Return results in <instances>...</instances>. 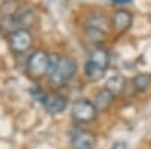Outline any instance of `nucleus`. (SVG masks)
<instances>
[{
	"mask_svg": "<svg viewBox=\"0 0 151 149\" xmlns=\"http://www.w3.org/2000/svg\"><path fill=\"white\" fill-rule=\"evenodd\" d=\"M113 96L115 95H112L106 88L95 93V98H94L92 103H94L95 108L98 110V113H103V111H107L110 108V106L113 103Z\"/></svg>",
	"mask_w": 151,
	"mask_h": 149,
	"instance_id": "obj_10",
	"label": "nucleus"
},
{
	"mask_svg": "<svg viewBox=\"0 0 151 149\" xmlns=\"http://www.w3.org/2000/svg\"><path fill=\"white\" fill-rule=\"evenodd\" d=\"M42 106L45 107V110L52 115H59L62 113L67 106H68V99L64 95H59V93H53V95H47Z\"/></svg>",
	"mask_w": 151,
	"mask_h": 149,
	"instance_id": "obj_8",
	"label": "nucleus"
},
{
	"mask_svg": "<svg viewBox=\"0 0 151 149\" xmlns=\"http://www.w3.org/2000/svg\"><path fill=\"white\" fill-rule=\"evenodd\" d=\"M14 21H15V26H20V29H26L27 30V27H30L32 24H35L36 17L33 14V11L23 9L21 12H18V14L14 17Z\"/></svg>",
	"mask_w": 151,
	"mask_h": 149,
	"instance_id": "obj_11",
	"label": "nucleus"
},
{
	"mask_svg": "<svg viewBox=\"0 0 151 149\" xmlns=\"http://www.w3.org/2000/svg\"><path fill=\"white\" fill-rule=\"evenodd\" d=\"M98 115V110L95 108L92 101L88 99H77L71 107V118L76 123H89Z\"/></svg>",
	"mask_w": 151,
	"mask_h": 149,
	"instance_id": "obj_4",
	"label": "nucleus"
},
{
	"mask_svg": "<svg viewBox=\"0 0 151 149\" xmlns=\"http://www.w3.org/2000/svg\"><path fill=\"white\" fill-rule=\"evenodd\" d=\"M125 88V78L119 74H115V76H112L107 78L106 81V89L112 93V95H119Z\"/></svg>",
	"mask_w": 151,
	"mask_h": 149,
	"instance_id": "obj_12",
	"label": "nucleus"
},
{
	"mask_svg": "<svg viewBox=\"0 0 151 149\" xmlns=\"http://www.w3.org/2000/svg\"><path fill=\"white\" fill-rule=\"evenodd\" d=\"M48 68H50V56L38 50V51L32 53L27 62V76L32 80H40L45 76H48Z\"/></svg>",
	"mask_w": 151,
	"mask_h": 149,
	"instance_id": "obj_2",
	"label": "nucleus"
},
{
	"mask_svg": "<svg viewBox=\"0 0 151 149\" xmlns=\"http://www.w3.org/2000/svg\"><path fill=\"white\" fill-rule=\"evenodd\" d=\"M110 149H127V145H125L124 142H116V143H113Z\"/></svg>",
	"mask_w": 151,
	"mask_h": 149,
	"instance_id": "obj_15",
	"label": "nucleus"
},
{
	"mask_svg": "<svg viewBox=\"0 0 151 149\" xmlns=\"http://www.w3.org/2000/svg\"><path fill=\"white\" fill-rule=\"evenodd\" d=\"M85 76H86L88 80H91V81H98L100 78H103L106 76V71L101 69V68H98L94 63H91L89 60H86V63H85Z\"/></svg>",
	"mask_w": 151,
	"mask_h": 149,
	"instance_id": "obj_13",
	"label": "nucleus"
},
{
	"mask_svg": "<svg viewBox=\"0 0 151 149\" xmlns=\"http://www.w3.org/2000/svg\"><path fill=\"white\" fill-rule=\"evenodd\" d=\"M151 86V76L150 74H137V76L133 77V88L136 92H145L150 89Z\"/></svg>",
	"mask_w": 151,
	"mask_h": 149,
	"instance_id": "obj_14",
	"label": "nucleus"
},
{
	"mask_svg": "<svg viewBox=\"0 0 151 149\" xmlns=\"http://www.w3.org/2000/svg\"><path fill=\"white\" fill-rule=\"evenodd\" d=\"M133 24V15L127 9H118L115 14L112 15V26L118 33L127 32Z\"/></svg>",
	"mask_w": 151,
	"mask_h": 149,
	"instance_id": "obj_7",
	"label": "nucleus"
},
{
	"mask_svg": "<svg viewBox=\"0 0 151 149\" xmlns=\"http://www.w3.org/2000/svg\"><path fill=\"white\" fill-rule=\"evenodd\" d=\"M97 139L94 133L88 130H77L71 135V146L73 149H94Z\"/></svg>",
	"mask_w": 151,
	"mask_h": 149,
	"instance_id": "obj_6",
	"label": "nucleus"
},
{
	"mask_svg": "<svg viewBox=\"0 0 151 149\" xmlns=\"http://www.w3.org/2000/svg\"><path fill=\"white\" fill-rule=\"evenodd\" d=\"M91 62V63L97 65L98 68H101L104 71L109 69V65H110V56H109V51L106 48L103 47H95L91 54H89V59H88Z\"/></svg>",
	"mask_w": 151,
	"mask_h": 149,
	"instance_id": "obj_9",
	"label": "nucleus"
},
{
	"mask_svg": "<svg viewBox=\"0 0 151 149\" xmlns=\"http://www.w3.org/2000/svg\"><path fill=\"white\" fill-rule=\"evenodd\" d=\"M8 44H9L11 51H14L15 54H21V53L29 51V50L32 48L33 38H32L29 30L15 29L8 35Z\"/></svg>",
	"mask_w": 151,
	"mask_h": 149,
	"instance_id": "obj_5",
	"label": "nucleus"
},
{
	"mask_svg": "<svg viewBox=\"0 0 151 149\" xmlns=\"http://www.w3.org/2000/svg\"><path fill=\"white\" fill-rule=\"evenodd\" d=\"M109 20L103 14H91L86 20V33L94 42H101L109 32Z\"/></svg>",
	"mask_w": 151,
	"mask_h": 149,
	"instance_id": "obj_3",
	"label": "nucleus"
},
{
	"mask_svg": "<svg viewBox=\"0 0 151 149\" xmlns=\"http://www.w3.org/2000/svg\"><path fill=\"white\" fill-rule=\"evenodd\" d=\"M76 74H77V62L73 57H60L58 66L48 77L55 86H65L74 78Z\"/></svg>",
	"mask_w": 151,
	"mask_h": 149,
	"instance_id": "obj_1",
	"label": "nucleus"
},
{
	"mask_svg": "<svg viewBox=\"0 0 151 149\" xmlns=\"http://www.w3.org/2000/svg\"><path fill=\"white\" fill-rule=\"evenodd\" d=\"M113 3H116V5H124V3H129L130 0H112Z\"/></svg>",
	"mask_w": 151,
	"mask_h": 149,
	"instance_id": "obj_16",
	"label": "nucleus"
}]
</instances>
